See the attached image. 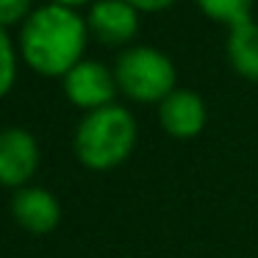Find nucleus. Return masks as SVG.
<instances>
[{
  "mask_svg": "<svg viewBox=\"0 0 258 258\" xmlns=\"http://www.w3.org/2000/svg\"><path fill=\"white\" fill-rule=\"evenodd\" d=\"M86 31L75 9L47 3L31 12L20 31V53L42 75H67L75 64H81V53L86 47Z\"/></svg>",
  "mask_w": 258,
  "mask_h": 258,
  "instance_id": "1",
  "label": "nucleus"
},
{
  "mask_svg": "<svg viewBox=\"0 0 258 258\" xmlns=\"http://www.w3.org/2000/svg\"><path fill=\"white\" fill-rule=\"evenodd\" d=\"M136 142V119L128 108L103 106L89 111L75 131V156L89 169H114L128 158Z\"/></svg>",
  "mask_w": 258,
  "mask_h": 258,
  "instance_id": "2",
  "label": "nucleus"
},
{
  "mask_svg": "<svg viewBox=\"0 0 258 258\" xmlns=\"http://www.w3.org/2000/svg\"><path fill=\"white\" fill-rule=\"evenodd\" d=\"M117 86L139 103H161L169 92H175V67L156 47H128L119 53L114 64Z\"/></svg>",
  "mask_w": 258,
  "mask_h": 258,
  "instance_id": "3",
  "label": "nucleus"
},
{
  "mask_svg": "<svg viewBox=\"0 0 258 258\" xmlns=\"http://www.w3.org/2000/svg\"><path fill=\"white\" fill-rule=\"evenodd\" d=\"M64 92L73 106L95 111V108L111 106V97L117 92V78L106 64L81 61L64 75Z\"/></svg>",
  "mask_w": 258,
  "mask_h": 258,
  "instance_id": "4",
  "label": "nucleus"
},
{
  "mask_svg": "<svg viewBox=\"0 0 258 258\" xmlns=\"http://www.w3.org/2000/svg\"><path fill=\"white\" fill-rule=\"evenodd\" d=\"M39 167V147L25 128L0 131V183L23 189Z\"/></svg>",
  "mask_w": 258,
  "mask_h": 258,
  "instance_id": "5",
  "label": "nucleus"
},
{
  "mask_svg": "<svg viewBox=\"0 0 258 258\" xmlns=\"http://www.w3.org/2000/svg\"><path fill=\"white\" fill-rule=\"evenodd\" d=\"M86 25L103 45H125L136 36L139 12L128 0H97L89 9Z\"/></svg>",
  "mask_w": 258,
  "mask_h": 258,
  "instance_id": "6",
  "label": "nucleus"
},
{
  "mask_svg": "<svg viewBox=\"0 0 258 258\" xmlns=\"http://www.w3.org/2000/svg\"><path fill=\"white\" fill-rule=\"evenodd\" d=\"M158 119L167 134L178 139L197 136L206 125V106L203 97L191 89H175L158 103Z\"/></svg>",
  "mask_w": 258,
  "mask_h": 258,
  "instance_id": "7",
  "label": "nucleus"
},
{
  "mask_svg": "<svg viewBox=\"0 0 258 258\" xmlns=\"http://www.w3.org/2000/svg\"><path fill=\"white\" fill-rule=\"evenodd\" d=\"M12 214L28 233H50L61 219V206L47 189L23 186L12 197Z\"/></svg>",
  "mask_w": 258,
  "mask_h": 258,
  "instance_id": "8",
  "label": "nucleus"
},
{
  "mask_svg": "<svg viewBox=\"0 0 258 258\" xmlns=\"http://www.w3.org/2000/svg\"><path fill=\"white\" fill-rule=\"evenodd\" d=\"M228 58L241 78L258 81V23L244 20L239 25H230Z\"/></svg>",
  "mask_w": 258,
  "mask_h": 258,
  "instance_id": "9",
  "label": "nucleus"
},
{
  "mask_svg": "<svg viewBox=\"0 0 258 258\" xmlns=\"http://www.w3.org/2000/svg\"><path fill=\"white\" fill-rule=\"evenodd\" d=\"M197 6L203 9V14H208L217 23L239 25L244 20H250L252 0H197Z\"/></svg>",
  "mask_w": 258,
  "mask_h": 258,
  "instance_id": "10",
  "label": "nucleus"
},
{
  "mask_svg": "<svg viewBox=\"0 0 258 258\" xmlns=\"http://www.w3.org/2000/svg\"><path fill=\"white\" fill-rule=\"evenodd\" d=\"M14 75H17V53H14L9 34L0 28V97L12 89Z\"/></svg>",
  "mask_w": 258,
  "mask_h": 258,
  "instance_id": "11",
  "label": "nucleus"
},
{
  "mask_svg": "<svg viewBox=\"0 0 258 258\" xmlns=\"http://www.w3.org/2000/svg\"><path fill=\"white\" fill-rule=\"evenodd\" d=\"M31 17V0H0V28Z\"/></svg>",
  "mask_w": 258,
  "mask_h": 258,
  "instance_id": "12",
  "label": "nucleus"
},
{
  "mask_svg": "<svg viewBox=\"0 0 258 258\" xmlns=\"http://www.w3.org/2000/svg\"><path fill=\"white\" fill-rule=\"evenodd\" d=\"M136 12H161V9H169L175 0H128Z\"/></svg>",
  "mask_w": 258,
  "mask_h": 258,
  "instance_id": "13",
  "label": "nucleus"
},
{
  "mask_svg": "<svg viewBox=\"0 0 258 258\" xmlns=\"http://www.w3.org/2000/svg\"><path fill=\"white\" fill-rule=\"evenodd\" d=\"M53 3H58V6H67V9H75V6H81V3H86V0H53Z\"/></svg>",
  "mask_w": 258,
  "mask_h": 258,
  "instance_id": "14",
  "label": "nucleus"
}]
</instances>
